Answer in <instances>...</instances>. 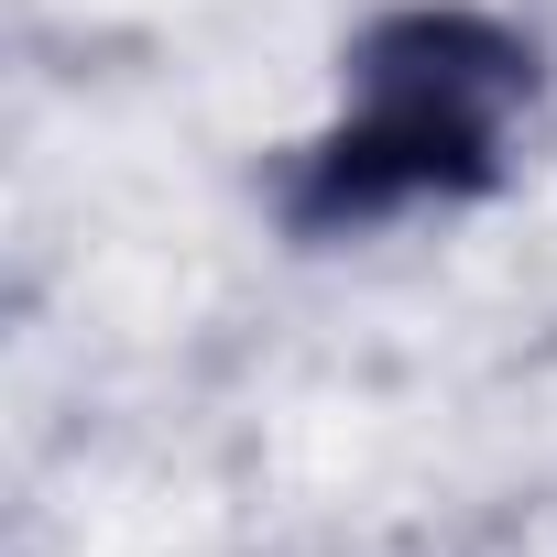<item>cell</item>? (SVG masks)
I'll return each instance as SVG.
<instances>
[{"instance_id": "obj_1", "label": "cell", "mask_w": 557, "mask_h": 557, "mask_svg": "<svg viewBox=\"0 0 557 557\" xmlns=\"http://www.w3.org/2000/svg\"><path fill=\"white\" fill-rule=\"evenodd\" d=\"M535 99V55L481 12H405L361 45V88L339 132L296 175L307 230H361L426 197H470L503 175V143Z\"/></svg>"}]
</instances>
